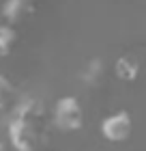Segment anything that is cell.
<instances>
[{
  "mask_svg": "<svg viewBox=\"0 0 146 151\" xmlns=\"http://www.w3.org/2000/svg\"><path fill=\"white\" fill-rule=\"evenodd\" d=\"M43 116V104L34 97H26L15 106L9 119V140L15 151H34L39 145V125Z\"/></svg>",
  "mask_w": 146,
  "mask_h": 151,
  "instance_id": "1",
  "label": "cell"
},
{
  "mask_svg": "<svg viewBox=\"0 0 146 151\" xmlns=\"http://www.w3.org/2000/svg\"><path fill=\"white\" fill-rule=\"evenodd\" d=\"M52 121L60 132H75L84 123V110L75 97H60L54 104Z\"/></svg>",
  "mask_w": 146,
  "mask_h": 151,
  "instance_id": "2",
  "label": "cell"
},
{
  "mask_svg": "<svg viewBox=\"0 0 146 151\" xmlns=\"http://www.w3.org/2000/svg\"><path fill=\"white\" fill-rule=\"evenodd\" d=\"M131 129H133V121H131V114L125 112V110H118V112L110 114L101 121V134L110 142L127 140L131 136Z\"/></svg>",
  "mask_w": 146,
  "mask_h": 151,
  "instance_id": "3",
  "label": "cell"
},
{
  "mask_svg": "<svg viewBox=\"0 0 146 151\" xmlns=\"http://www.w3.org/2000/svg\"><path fill=\"white\" fill-rule=\"evenodd\" d=\"M34 4H37V0H6L2 6V15L6 17V22L17 24L34 11Z\"/></svg>",
  "mask_w": 146,
  "mask_h": 151,
  "instance_id": "4",
  "label": "cell"
},
{
  "mask_svg": "<svg viewBox=\"0 0 146 151\" xmlns=\"http://www.w3.org/2000/svg\"><path fill=\"white\" fill-rule=\"evenodd\" d=\"M114 71H116V76L120 80L131 82V80L137 78V73H140V63H137V58H133V56H120L116 60V65H114Z\"/></svg>",
  "mask_w": 146,
  "mask_h": 151,
  "instance_id": "5",
  "label": "cell"
},
{
  "mask_svg": "<svg viewBox=\"0 0 146 151\" xmlns=\"http://www.w3.org/2000/svg\"><path fill=\"white\" fill-rule=\"evenodd\" d=\"M103 71H105V65H103L101 58H93L88 60L84 71H82V82H84L86 86H95L99 84V80L103 78Z\"/></svg>",
  "mask_w": 146,
  "mask_h": 151,
  "instance_id": "6",
  "label": "cell"
},
{
  "mask_svg": "<svg viewBox=\"0 0 146 151\" xmlns=\"http://www.w3.org/2000/svg\"><path fill=\"white\" fill-rule=\"evenodd\" d=\"M15 39H17V35L11 26H0V58L11 54L13 45H15Z\"/></svg>",
  "mask_w": 146,
  "mask_h": 151,
  "instance_id": "7",
  "label": "cell"
},
{
  "mask_svg": "<svg viewBox=\"0 0 146 151\" xmlns=\"http://www.w3.org/2000/svg\"><path fill=\"white\" fill-rule=\"evenodd\" d=\"M11 91H13V86L9 84V80H6L2 73H0V108L4 106V101H6V99H9Z\"/></svg>",
  "mask_w": 146,
  "mask_h": 151,
  "instance_id": "8",
  "label": "cell"
},
{
  "mask_svg": "<svg viewBox=\"0 0 146 151\" xmlns=\"http://www.w3.org/2000/svg\"><path fill=\"white\" fill-rule=\"evenodd\" d=\"M0 151H9V149H6V145H4V142H0Z\"/></svg>",
  "mask_w": 146,
  "mask_h": 151,
  "instance_id": "9",
  "label": "cell"
}]
</instances>
